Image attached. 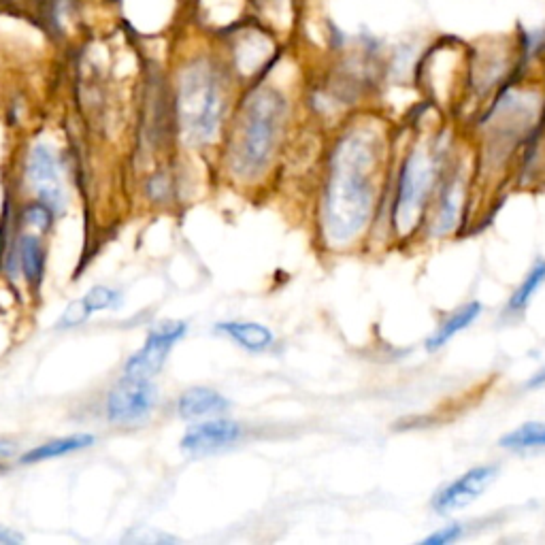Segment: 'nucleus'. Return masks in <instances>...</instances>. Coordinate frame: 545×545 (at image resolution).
<instances>
[{
  "instance_id": "nucleus-1",
  "label": "nucleus",
  "mask_w": 545,
  "mask_h": 545,
  "mask_svg": "<svg viewBox=\"0 0 545 545\" xmlns=\"http://www.w3.org/2000/svg\"><path fill=\"white\" fill-rule=\"evenodd\" d=\"M377 150L365 135L345 137L333 158L326 188L324 226L330 241L356 239L371 220L375 205Z\"/></svg>"
},
{
  "instance_id": "nucleus-2",
  "label": "nucleus",
  "mask_w": 545,
  "mask_h": 545,
  "mask_svg": "<svg viewBox=\"0 0 545 545\" xmlns=\"http://www.w3.org/2000/svg\"><path fill=\"white\" fill-rule=\"evenodd\" d=\"M177 113L190 143H207L216 135L224 113V84L211 62L196 60L181 73Z\"/></svg>"
},
{
  "instance_id": "nucleus-3",
  "label": "nucleus",
  "mask_w": 545,
  "mask_h": 545,
  "mask_svg": "<svg viewBox=\"0 0 545 545\" xmlns=\"http://www.w3.org/2000/svg\"><path fill=\"white\" fill-rule=\"evenodd\" d=\"M286 118L284 96L267 88L256 92L245 107L237 150L235 167L243 175H256L267 167L282 132Z\"/></svg>"
},
{
  "instance_id": "nucleus-4",
  "label": "nucleus",
  "mask_w": 545,
  "mask_h": 545,
  "mask_svg": "<svg viewBox=\"0 0 545 545\" xmlns=\"http://www.w3.org/2000/svg\"><path fill=\"white\" fill-rule=\"evenodd\" d=\"M435 179V164L424 150L411 152L401 169L399 179V190H396V201H394V226L399 230L401 237L409 235L414 230L422 216L424 207L428 201V194H431Z\"/></svg>"
},
{
  "instance_id": "nucleus-5",
  "label": "nucleus",
  "mask_w": 545,
  "mask_h": 545,
  "mask_svg": "<svg viewBox=\"0 0 545 545\" xmlns=\"http://www.w3.org/2000/svg\"><path fill=\"white\" fill-rule=\"evenodd\" d=\"M497 475L499 465H477L465 471L435 494L431 501L433 511L439 516H448L452 511L475 503L492 486V482L497 480Z\"/></svg>"
},
{
  "instance_id": "nucleus-6",
  "label": "nucleus",
  "mask_w": 545,
  "mask_h": 545,
  "mask_svg": "<svg viewBox=\"0 0 545 545\" xmlns=\"http://www.w3.org/2000/svg\"><path fill=\"white\" fill-rule=\"evenodd\" d=\"M156 401V388L150 379L126 375L124 382L109 394L107 416L111 422H137L147 416Z\"/></svg>"
},
{
  "instance_id": "nucleus-7",
  "label": "nucleus",
  "mask_w": 545,
  "mask_h": 545,
  "mask_svg": "<svg viewBox=\"0 0 545 545\" xmlns=\"http://www.w3.org/2000/svg\"><path fill=\"white\" fill-rule=\"evenodd\" d=\"M186 335V324L181 322H169L160 328H156L154 333L147 337L143 348L128 358L126 362V375L130 377H143V379H152L164 365L173 345Z\"/></svg>"
},
{
  "instance_id": "nucleus-8",
  "label": "nucleus",
  "mask_w": 545,
  "mask_h": 545,
  "mask_svg": "<svg viewBox=\"0 0 545 545\" xmlns=\"http://www.w3.org/2000/svg\"><path fill=\"white\" fill-rule=\"evenodd\" d=\"M239 437H241V426L237 422L211 420V422L192 426L186 433V437L181 439V450L194 456H203V454H211L222 448H228V445L237 443Z\"/></svg>"
},
{
  "instance_id": "nucleus-9",
  "label": "nucleus",
  "mask_w": 545,
  "mask_h": 545,
  "mask_svg": "<svg viewBox=\"0 0 545 545\" xmlns=\"http://www.w3.org/2000/svg\"><path fill=\"white\" fill-rule=\"evenodd\" d=\"M28 179L47 207H62L64 192L54 154L45 145H37L28 158Z\"/></svg>"
},
{
  "instance_id": "nucleus-10",
  "label": "nucleus",
  "mask_w": 545,
  "mask_h": 545,
  "mask_svg": "<svg viewBox=\"0 0 545 545\" xmlns=\"http://www.w3.org/2000/svg\"><path fill=\"white\" fill-rule=\"evenodd\" d=\"M484 305L480 301H471L467 305H462L460 309H456L450 318H445L435 333L426 339V350L428 352H437L441 350L445 343H450V339H454L462 330L469 328L477 318L482 316Z\"/></svg>"
},
{
  "instance_id": "nucleus-11",
  "label": "nucleus",
  "mask_w": 545,
  "mask_h": 545,
  "mask_svg": "<svg viewBox=\"0 0 545 545\" xmlns=\"http://www.w3.org/2000/svg\"><path fill=\"white\" fill-rule=\"evenodd\" d=\"M179 416L181 418H209V416H220L228 409V401L216 390L209 388H192L184 396H181L179 403Z\"/></svg>"
},
{
  "instance_id": "nucleus-12",
  "label": "nucleus",
  "mask_w": 545,
  "mask_h": 545,
  "mask_svg": "<svg viewBox=\"0 0 545 545\" xmlns=\"http://www.w3.org/2000/svg\"><path fill=\"white\" fill-rule=\"evenodd\" d=\"M499 448L511 454L545 452V422H524L499 439Z\"/></svg>"
},
{
  "instance_id": "nucleus-13",
  "label": "nucleus",
  "mask_w": 545,
  "mask_h": 545,
  "mask_svg": "<svg viewBox=\"0 0 545 545\" xmlns=\"http://www.w3.org/2000/svg\"><path fill=\"white\" fill-rule=\"evenodd\" d=\"M218 330L250 352H264L273 345L271 330L256 322H224Z\"/></svg>"
},
{
  "instance_id": "nucleus-14",
  "label": "nucleus",
  "mask_w": 545,
  "mask_h": 545,
  "mask_svg": "<svg viewBox=\"0 0 545 545\" xmlns=\"http://www.w3.org/2000/svg\"><path fill=\"white\" fill-rule=\"evenodd\" d=\"M543 284H545V260L539 258V260H535L531 271L524 275V279L520 282V286L514 290V294L509 296V301L505 305L507 316L514 318V316H520L522 311H526V307L531 305L533 296L537 294V290Z\"/></svg>"
},
{
  "instance_id": "nucleus-15",
  "label": "nucleus",
  "mask_w": 545,
  "mask_h": 545,
  "mask_svg": "<svg viewBox=\"0 0 545 545\" xmlns=\"http://www.w3.org/2000/svg\"><path fill=\"white\" fill-rule=\"evenodd\" d=\"M92 443H94L92 435H71V437L54 439V441H47V443L39 445V448H35V450H30L28 454H24L22 462H24V465H35V462H41V460L58 458V456H64V454L90 448Z\"/></svg>"
},
{
  "instance_id": "nucleus-16",
  "label": "nucleus",
  "mask_w": 545,
  "mask_h": 545,
  "mask_svg": "<svg viewBox=\"0 0 545 545\" xmlns=\"http://www.w3.org/2000/svg\"><path fill=\"white\" fill-rule=\"evenodd\" d=\"M20 260H22V269L28 282L32 286H39L43 279V250L35 237H22L20 243Z\"/></svg>"
},
{
  "instance_id": "nucleus-17",
  "label": "nucleus",
  "mask_w": 545,
  "mask_h": 545,
  "mask_svg": "<svg viewBox=\"0 0 545 545\" xmlns=\"http://www.w3.org/2000/svg\"><path fill=\"white\" fill-rule=\"evenodd\" d=\"M84 301L90 307V311H103V309L118 307L120 305V294L115 290H111V288L96 286L84 296Z\"/></svg>"
},
{
  "instance_id": "nucleus-18",
  "label": "nucleus",
  "mask_w": 545,
  "mask_h": 545,
  "mask_svg": "<svg viewBox=\"0 0 545 545\" xmlns=\"http://www.w3.org/2000/svg\"><path fill=\"white\" fill-rule=\"evenodd\" d=\"M90 307L86 305V301H73L69 307L64 309L62 318H60V326L62 328H73V326H79L81 322H86L88 316H90Z\"/></svg>"
},
{
  "instance_id": "nucleus-19",
  "label": "nucleus",
  "mask_w": 545,
  "mask_h": 545,
  "mask_svg": "<svg viewBox=\"0 0 545 545\" xmlns=\"http://www.w3.org/2000/svg\"><path fill=\"white\" fill-rule=\"evenodd\" d=\"M462 533H465V526L450 524V526L439 528V531H435L433 535H428L422 543L424 545H450V543L458 541L462 537Z\"/></svg>"
},
{
  "instance_id": "nucleus-20",
  "label": "nucleus",
  "mask_w": 545,
  "mask_h": 545,
  "mask_svg": "<svg viewBox=\"0 0 545 545\" xmlns=\"http://www.w3.org/2000/svg\"><path fill=\"white\" fill-rule=\"evenodd\" d=\"M24 220L35 226L39 230H47L49 226H52V211H49V207L45 203H39V205H30L26 211H24Z\"/></svg>"
},
{
  "instance_id": "nucleus-21",
  "label": "nucleus",
  "mask_w": 545,
  "mask_h": 545,
  "mask_svg": "<svg viewBox=\"0 0 545 545\" xmlns=\"http://www.w3.org/2000/svg\"><path fill=\"white\" fill-rule=\"evenodd\" d=\"M543 386H545V367H541V369L526 382V388H531V390H537V388H543Z\"/></svg>"
},
{
  "instance_id": "nucleus-22",
  "label": "nucleus",
  "mask_w": 545,
  "mask_h": 545,
  "mask_svg": "<svg viewBox=\"0 0 545 545\" xmlns=\"http://www.w3.org/2000/svg\"><path fill=\"white\" fill-rule=\"evenodd\" d=\"M15 452H18V445L13 441H0V460L11 458Z\"/></svg>"
},
{
  "instance_id": "nucleus-23",
  "label": "nucleus",
  "mask_w": 545,
  "mask_h": 545,
  "mask_svg": "<svg viewBox=\"0 0 545 545\" xmlns=\"http://www.w3.org/2000/svg\"><path fill=\"white\" fill-rule=\"evenodd\" d=\"M0 541H5V543H18V541H22V537L20 535H11V533H0Z\"/></svg>"
},
{
  "instance_id": "nucleus-24",
  "label": "nucleus",
  "mask_w": 545,
  "mask_h": 545,
  "mask_svg": "<svg viewBox=\"0 0 545 545\" xmlns=\"http://www.w3.org/2000/svg\"><path fill=\"white\" fill-rule=\"evenodd\" d=\"M0 471H3V467H0Z\"/></svg>"
}]
</instances>
